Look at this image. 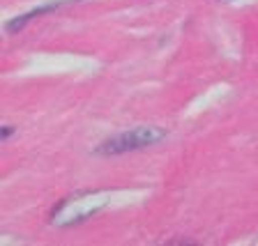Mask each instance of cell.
<instances>
[{"mask_svg":"<svg viewBox=\"0 0 258 246\" xmlns=\"http://www.w3.org/2000/svg\"><path fill=\"white\" fill-rule=\"evenodd\" d=\"M166 138V131L159 127H136L132 131H124L113 138L104 140L97 152L99 154H122V152H132V150H141V147H148V145H155L159 140Z\"/></svg>","mask_w":258,"mask_h":246,"instance_id":"cell-1","label":"cell"}]
</instances>
